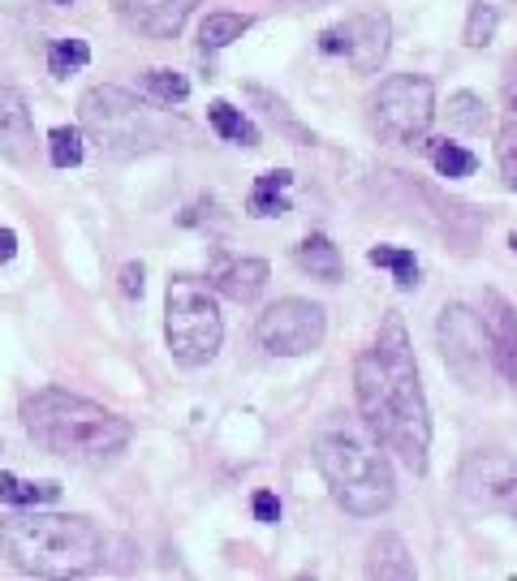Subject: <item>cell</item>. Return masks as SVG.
I'll return each mask as SVG.
<instances>
[{
	"instance_id": "obj_31",
	"label": "cell",
	"mask_w": 517,
	"mask_h": 581,
	"mask_svg": "<svg viewBox=\"0 0 517 581\" xmlns=\"http://www.w3.org/2000/svg\"><path fill=\"white\" fill-rule=\"evenodd\" d=\"M255 517L258 522H276V517H280V500H276L272 491H258L255 495Z\"/></svg>"
},
{
	"instance_id": "obj_35",
	"label": "cell",
	"mask_w": 517,
	"mask_h": 581,
	"mask_svg": "<svg viewBox=\"0 0 517 581\" xmlns=\"http://www.w3.org/2000/svg\"><path fill=\"white\" fill-rule=\"evenodd\" d=\"M505 508H509V513L517 517V483H514V491H509V504H505Z\"/></svg>"
},
{
	"instance_id": "obj_28",
	"label": "cell",
	"mask_w": 517,
	"mask_h": 581,
	"mask_svg": "<svg viewBox=\"0 0 517 581\" xmlns=\"http://www.w3.org/2000/svg\"><path fill=\"white\" fill-rule=\"evenodd\" d=\"M143 83H147V91H152L160 103H182V99L190 96V83H186L177 69H152Z\"/></svg>"
},
{
	"instance_id": "obj_18",
	"label": "cell",
	"mask_w": 517,
	"mask_h": 581,
	"mask_svg": "<svg viewBox=\"0 0 517 581\" xmlns=\"http://www.w3.org/2000/svg\"><path fill=\"white\" fill-rule=\"evenodd\" d=\"M298 267L310 272L315 281H328V285H332V281H341V272H345V267H341L337 245L328 242L323 233H310L307 242L298 245Z\"/></svg>"
},
{
	"instance_id": "obj_12",
	"label": "cell",
	"mask_w": 517,
	"mask_h": 581,
	"mask_svg": "<svg viewBox=\"0 0 517 581\" xmlns=\"http://www.w3.org/2000/svg\"><path fill=\"white\" fill-rule=\"evenodd\" d=\"M195 4L199 0H112L117 18L130 31L147 35V40H173V35H182V26L195 13Z\"/></svg>"
},
{
	"instance_id": "obj_7",
	"label": "cell",
	"mask_w": 517,
	"mask_h": 581,
	"mask_svg": "<svg viewBox=\"0 0 517 581\" xmlns=\"http://www.w3.org/2000/svg\"><path fill=\"white\" fill-rule=\"evenodd\" d=\"M436 117V87L422 74H393L371 99V125L384 143H414Z\"/></svg>"
},
{
	"instance_id": "obj_23",
	"label": "cell",
	"mask_w": 517,
	"mask_h": 581,
	"mask_svg": "<svg viewBox=\"0 0 517 581\" xmlns=\"http://www.w3.org/2000/svg\"><path fill=\"white\" fill-rule=\"evenodd\" d=\"M366 259H371L375 267H388V272L397 276L402 289H414V285H418V263H414L410 250H397V245H371Z\"/></svg>"
},
{
	"instance_id": "obj_24",
	"label": "cell",
	"mask_w": 517,
	"mask_h": 581,
	"mask_svg": "<svg viewBox=\"0 0 517 581\" xmlns=\"http://www.w3.org/2000/svg\"><path fill=\"white\" fill-rule=\"evenodd\" d=\"M82 65H91V48H87V40H56L48 48V74L52 78H69L74 69H82Z\"/></svg>"
},
{
	"instance_id": "obj_32",
	"label": "cell",
	"mask_w": 517,
	"mask_h": 581,
	"mask_svg": "<svg viewBox=\"0 0 517 581\" xmlns=\"http://www.w3.org/2000/svg\"><path fill=\"white\" fill-rule=\"evenodd\" d=\"M501 96H505V108H509V117L517 121V56L509 61V69H505V87H501Z\"/></svg>"
},
{
	"instance_id": "obj_25",
	"label": "cell",
	"mask_w": 517,
	"mask_h": 581,
	"mask_svg": "<svg viewBox=\"0 0 517 581\" xmlns=\"http://www.w3.org/2000/svg\"><path fill=\"white\" fill-rule=\"evenodd\" d=\"M431 164H436V173L440 177H470L474 168H479V160H474V151H465L458 143H431Z\"/></svg>"
},
{
	"instance_id": "obj_11",
	"label": "cell",
	"mask_w": 517,
	"mask_h": 581,
	"mask_svg": "<svg viewBox=\"0 0 517 581\" xmlns=\"http://www.w3.org/2000/svg\"><path fill=\"white\" fill-rule=\"evenodd\" d=\"M517 483V465L501 452H474L462 470V495L474 508H505Z\"/></svg>"
},
{
	"instance_id": "obj_5",
	"label": "cell",
	"mask_w": 517,
	"mask_h": 581,
	"mask_svg": "<svg viewBox=\"0 0 517 581\" xmlns=\"http://www.w3.org/2000/svg\"><path fill=\"white\" fill-rule=\"evenodd\" d=\"M164 337L182 366H207L224 340V319L216 297L195 276H173L164 293Z\"/></svg>"
},
{
	"instance_id": "obj_34",
	"label": "cell",
	"mask_w": 517,
	"mask_h": 581,
	"mask_svg": "<svg viewBox=\"0 0 517 581\" xmlns=\"http://www.w3.org/2000/svg\"><path fill=\"white\" fill-rule=\"evenodd\" d=\"M44 4H52V9H74L78 0H44Z\"/></svg>"
},
{
	"instance_id": "obj_4",
	"label": "cell",
	"mask_w": 517,
	"mask_h": 581,
	"mask_svg": "<svg viewBox=\"0 0 517 581\" xmlns=\"http://www.w3.org/2000/svg\"><path fill=\"white\" fill-rule=\"evenodd\" d=\"M0 556L26 578H82L100 569L103 534L87 517L13 513L0 522Z\"/></svg>"
},
{
	"instance_id": "obj_26",
	"label": "cell",
	"mask_w": 517,
	"mask_h": 581,
	"mask_svg": "<svg viewBox=\"0 0 517 581\" xmlns=\"http://www.w3.org/2000/svg\"><path fill=\"white\" fill-rule=\"evenodd\" d=\"M48 155L56 168H78L82 155H87V143H82V130H69V125H56L48 134Z\"/></svg>"
},
{
	"instance_id": "obj_33",
	"label": "cell",
	"mask_w": 517,
	"mask_h": 581,
	"mask_svg": "<svg viewBox=\"0 0 517 581\" xmlns=\"http://www.w3.org/2000/svg\"><path fill=\"white\" fill-rule=\"evenodd\" d=\"M18 254V233L13 229H0V263H9Z\"/></svg>"
},
{
	"instance_id": "obj_9",
	"label": "cell",
	"mask_w": 517,
	"mask_h": 581,
	"mask_svg": "<svg viewBox=\"0 0 517 581\" xmlns=\"http://www.w3.org/2000/svg\"><path fill=\"white\" fill-rule=\"evenodd\" d=\"M323 332H328V315L307 297H285L258 315V340L276 358H298V353L319 349Z\"/></svg>"
},
{
	"instance_id": "obj_3",
	"label": "cell",
	"mask_w": 517,
	"mask_h": 581,
	"mask_svg": "<svg viewBox=\"0 0 517 581\" xmlns=\"http://www.w3.org/2000/svg\"><path fill=\"white\" fill-rule=\"evenodd\" d=\"M22 427L40 448H48L65 461L100 465L112 461L130 443V423L117 418L87 396H74L65 387H40L22 401Z\"/></svg>"
},
{
	"instance_id": "obj_17",
	"label": "cell",
	"mask_w": 517,
	"mask_h": 581,
	"mask_svg": "<svg viewBox=\"0 0 517 581\" xmlns=\"http://www.w3.org/2000/svg\"><path fill=\"white\" fill-rule=\"evenodd\" d=\"M289 186H294V173H285V168L263 173L246 198V211L251 216H285L289 211Z\"/></svg>"
},
{
	"instance_id": "obj_19",
	"label": "cell",
	"mask_w": 517,
	"mask_h": 581,
	"mask_svg": "<svg viewBox=\"0 0 517 581\" xmlns=\"http://www.w3.org/2000/svg\"><path fill=\"white\" fill-rule=\"evenodd\" d=\"M207 121H211V130H216L220 139H229V143L258 146V130H255V121H251L246 112H238L233 103H224V99H216V103L207 108Z\"/></svg>"
},
{
	"instance_id": "obj_36",
	"label": "cell",
	"mask_w": 517,
	"mask_h": 581,
	"mask_svg": "<svg viewBox=\"0 0 517 581\" xmlns=\"http://www.w3.org/2000/svg\"><path fill=\"white\" fill-rule=\"evenodd\" d=\"M298 4H323V0H298Z\"/></svg>"
},
{
	"instance_id": "obj_2",
	"label": "cell",
	"mask_w": 517,
	"mask_h": 581,
	"mask_svg": "<svg viewBox=\"0 0 517 581\" xmlns=\"http://www.w3.org/2000/svg\"><path fill=\"white\" fill-rule=\"evenodd\" d=\"M384 443L371 436V427L362 423V414H332L319 436H315V461L323 470V479L332 486L337 504L354 517H380L397 486H393V465L380 452Z\"/></svg>"
},
{
	"instance_id": "obj_14",
	"label": "cell",
	"mask_w": 517,
	"mask_h": 581,
	"mask_svg": "<svg viewBox=\"0 0 517 581\" xmlns=\"http://www.w3.org/2000/svg\"><path fill=\"white\" fill-rule=\"evenodd\" d=\"M483 332H487V344H492V358H496V371L517 384V310L501 297L496 289H483Z\"/></svg>"
},
{
	"instance_id": "obj_6",
	"label": "cell",
	"mask_w": 517,
	"mask_h": 581,
	"mask_svg": "<svg viewBox=\"0 0 517 581\" xmlns=\"http://www.w3.org/2000/svg\"><path fill=\"white\" fill-rule=\"evenodd\" d=\"M82 130L108 151V155H139L160 143V130L147 117V108L121 87H91L78 99Z\"/></svg>"
},
{
	"instance_id": "obj_1",
	"label": "cell",
	"mask_w": 517,
	"mask_h": 581,
	"mask_svg": "<svg viewBox=\"0 0 517 581\" xmlns=\"http://www.w3.org/2000/svg\"><path fill=\"white\" fill-rule=\"evenodd\" d=\"M354 396H359V414L371 427V436L388 452H397L410 474H427L431 418H427V396L418 384L410 337L397 315L384 319L375 344L362 349V358L354 362Z\"/></svg>"
},
{
	"instance_id": "obj_10",
	"label": "cell",
	"mask_w": 517,
	"mask_h": 581,
	"mask_svg": "<svg viewBox=\"0 0 517 581\" xmlns=\"http://www.w3.org/2000/svg\"><path fill=\"white\" fill-rule=\"evenodd\" d=\"M388 40H393V26L384 13H354V18H345L319 35V52L341 56L359 74H375L388 56Z\"/></svg>"
},
{
	"instance_id": "obj_29",
	"label": "cell",
	"mask_w": 517,
	"mask_h": 581,
	"mask_svg": "<svg viewBox=\"0 0 517 581\" xmlns=\"http://www.w3.org/2000/svg\"><path fill=\"white\" fill-rule=\"evenodd\" d=\"M496 160H501V177H505V186L517 190V125H509V130L501 134V143H496Z\"/></svg>"
},
{
	"instance_id": "obj_21",
	"label": "cell",
	"mask_w": 517,
	"mask_h": 581,
	"mask_svg": "<svg viewBox=\"0 0 517 581\" xmlns=\"http://www.w3.org/2000/svg\"><path fill=\"white\" fill-rule=\"evenodd\" d=\"M0 500L13 508H40V504L61 500V483H22L13 474H0Z\"/></svg>"
},
{
	"instance_id": "obj_16",
	"label": "cell",
	"mask_w": 517,
	"mask_h": 581,
	"mask_svg": "<svg viewBox=\"0 0 517 581\" xmlns=\"http://www.w3.org/2000/svg\"><path fill=\"white\" fill-rule=\"evenodd\" d=\"M366 578H414V556L406 551V542L397 534H384L371 542V560H366Z\"/></svg>"
},
{
	"instance_id": "obj_20",
	"label": "cell",
	"mask_w": 517,
	"mask_h": 581,
	"mask_svg": "<svg viewBox=\"0 0 517 581\" xmlns=\"http://www.w3.org/2000/svg\"><path fill=\"white\" fill-rule=\"evenodd\" d=\"M246 31H251V18L246 13H207L204 26H199V44H204V52L229 48Z\"/></svg>"
},
{
	"instance_id": "obj_37",
	"label": "cell",
	"mask_w": 517,
	"mask_h": 581,
	"mask_svg": "<svg viewBox=\"0 0 517 581\" xmlns=\"http://www.w3.org/2000/svg\"><path fill=\"white\" fill-rule=\"evenodd\" d=\"M509 245H514V254H517V233H514V238H509Z\"/></svg>"
},
{
	"instance_id": "obj_30",
	"label": "cell",
	"mask_w": 517,
	"mask_h": 581,
	"mask_svg": "<svg viewBox=\"0 0 517 581\" xmlns=\"http://www.w3.org/2000/svg\"><path fill=\"white\" fill-rule=\"evenodd\" d=\"M121 293L125 297H143V263H125L121 267Z\"/></svg>"
},
{
	"instance_id": "obj_27",
	"label": "cell",
	"mask_w": 517,
	"mask_h": 581,
	"mask_svg": "<svg viewBox=\"0 0 517 581\" xmlns=\"http://www.w3.org/2000/svg\"><path fill=\"white\" fill-rule=\"evenodd\" d=\"M496 35V4L474 0L470 4V22H465V48H487Z\"/></svg>"
},
{
	"instance_id": "obj_22",
	"label": "cell",
	"mask_w": 517,
	"mask_h": 581,
	"mask_svg": "<svg viewBox=\"0 0 517 581\" xmlns=\"http://www.w3.org/2000/svg\"><path fill=\"white\" fill-rule=\"evenodd\" d=\"M444 117H449V125L453 130H462V134H483L487 130V108H483V99L470 96V91H458V96L449 99V108H444Z\"/></svg>"
},
{
	"instance_id": "obj_15",
	"label": "cell",
	"mask_w": 517,
	"mask_h": 581,
	"mask_svg": "<svg viewBox=\"0 0 517 581\" xmlns=\"http://www.w3.org/2000/svg\"><path fill=\"white\" fill-rule=\"evenodd\" d=\"M211 289H220L233 302H255L267 285V263L263 259H233V254H216L211 272H207Z\"/></svg>"
},
{
	"instance_id": "obj_8",
	"label": "cell",
	"mask_w": 517,
	"mask_h": 581,
	"mask_svg": "<svg viewBox=\"0 0 517 581\" xmlns=\"http://www.w3.org/2000/svg\"><path fill=\"white\" fill-rule=\"evenodd\" d=\"M436 340H440V353H444L449 371L470 392H479V387L487 384L496 358H492V344H487V332H483V319L470 306H462V302L444 306L440 324H436Z\"/></svg>"
},
{
	"instance_id": "obj_13",
	"label": "cell",
	"mask_w": 517,
	"mask_h": 581,
	"mask_svg": "<svg viewBox=\"0 0 517 581\" xmlns=\"http://www.w3.org/2000/svg\"><path fill=\"white\" fill-rule=\"evenodd\" d=\"M0 155L9 164H35V121L18 87L0 83Z\"/></svg>"
}]
</instances>
